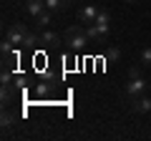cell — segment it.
I'll use <instances>...</instances> for the list:
<instances>
[{"label": "cell", "mask_w": 151, "mask_h": 141, "mask_svg": "<svg viewBox=\"0 0 151 141\" xmlns=\"http://www.w3.org/2000/svg\"><path fill=\"white\" fill-rule=\"evenodd\" d=\"M129 109L134 111V114H149L151 111V98L146 96V93L144 96H131L129 98Z\"/></svg>", "instance_id": "obj_3"}, {"label": "cell", "mask_w": 151, "mask_h": 141, "mask_svg": "<svg viewBox=\"0 0 151 141\" xmlns=\"http://www.w3.org/2000/svg\"><path fill=\"white\" fill-rule=\"evenodd\" d=\"M43 10H48L45 0H25V13H28L30 18H38Z\"/></svg>", "instance_id": "obj_7"}, {"label": "cell", "mask_w": 151, "mask_h": 141, "mask_svg": "<svg viewBox=\"0 0 151 141\" xmlns=\"http://www.w3.org/2000/svg\"><path fill=\"white\" fill-rule=\"evenodd\" d=\"M50 20H53V10H43L35 18V30H45L50 25Z\"/></svg>", "instance_id": "obj_8"}, {"label": "cell", "mask_w": 151, "mask_h": 141, "mask_svg": "<svg viewBox=\"0 0 151 141\" xmlns=\"http://www.w3.org/2000/svg\"><path fill=\"white\" fill-rule=\"evenodd\" d=\"M96 28L101 30L103 38L108 40V33H111V13L103 10V8H101V13H98V18H96Z\"/></svg>", "instance_id": "obj_6"}, {"label": "cell", "mask_w": 151, "mask_h": 141, "mask_svg": "<svg viewBox=\"0 0 151 141\" xmlns=\"http://www.w3.org/2000/svg\"><path fill=\"white\" fill-rule=\"evenodd\" d=\"M38 43H40V40H38V35L30 30V33L25 35V43H23V45H25V48H33V45H38Z\"/></svg>", "instance_id": "obj_13"}, {"label": "cell", "mask_w": 151, "mask_h": 141, "mask_svg": "<svg viewBox=\"0 0 151 141\" xmlns=\"http://www.w3.org/2000/svg\"><path fill=\"white\" fill-rule=\"evenodd\" d=\"M70 3H73V0H45L48 10H53V13H63V10H68Z\"/></svg>", "instance_id": "obj_9"}, {"label": "cell", "mask_w": 151, "mask_h": 141, "mask_svg": "<svg viewBox=\"0 0 151 141\" xmlns=\"http://www.w3.org/2000/svg\"><path fill=\"white\" fill-rule=\"evenodd\" d=\"M0 121H3V129H10V126L13 124H15V116H13V114H8V111H3V116H0Z\"/></svg>", "instance_id": "obj_12"}, {"label": "cell", "mask_w": 151, "mask_h": 141, "mask_svg": "<svg viewBox=\"0 0 151 141\" xmlns=\"http://www.w3.org/2000/svg\"><path fill=\"white\" fill-rule=\"evenodd\" d=\"M149 91V83L144 81V78H129V83H126V96H144V93Z\"/></svg>", "instance_id": "obj_4"}, {"label": "cell", "mask_w": 151, "mask_h": 141, "mask_svg": "<svg viewBox=\"0 0 151 141\" xmlns=\"http://www.w3.org/2000/svg\"><path fill=\"white\" fill-rule=\"evenodd\" d=\"M35 93H38V96H48V93H50V86H48L45 81H40V83L35 86Z\"/></svg>", "instance_id": "obj_14"}, {"label": "cell", "mask_w": 151, "mask_h": 141, "mask_svg": "<svg viewBox=\"0 0 151 141\" xmlns=\"http://www.w3.org/2000/svg\"><path fill=\"white\" fill-rule=\"evenodd\" d=\"M141 76V65H131L129 68V78H139Z\"/></svg>", "instance_id": "obj_16"}, {"label": "cell", "mask_w": 151, "mask_h": 141, "mask_svg": "<svg viewBox=\"0 0 151 141\" xmlns=\"http://www.w3.org/2000/svg\"><path fill=\"white\" fill-rule=\"evenodd\" d=\"M30 33V28L25 25V23H10V25L5 28V38L10 40L15 48H20L23 43H25V35Z\"/></svg>", "instance_id": "obj_2"}, {"label": "cell", "mask_w": 151, "mask_h": 141, "mask_svg": "<svg viewBox=\"0 0 151 141\" xmlns=\"http://www.w3.org/2000/svg\"><path fill=\"white\" fill-rule=\"evenodd\" d=\"M63 40H65V45L70 50H83L91 43V38H88V33H86V25H70L63 33Z\"/></svg>", "instance_id": "obj_1"}, {"label": "cell", "mask_w": 151, "mask_h": 141, "mask_svg": "<svg viewBox=\"0 0 151 141\" xmlns=\"http://www.w3.org/2000/svg\"><path fill=\"white\" fill-rule=\"evenodd\" d=\"M124 3L126 5H136V0H124Z\"/></svg>", "instance_id": "obj_17"}, {"label": "cell", "mask_w": 151, "mask_h": 141, "mask_svg": "<svg viewBox=\"0 0 151 141\" xmlns=\"http://www.w3.org/2000/svg\"><path fill=\"white\" fill-rule=\"evenodd\" d=\"M141 65H151V45L141 50Z\"/></svg>", "instance_id": "obj_15"}, {"label": "cell", "mask_w": 151, "mask_h": 141, "mask_svg": "<svg viewBox=\"0 0 151 141\" xmlns=\"http://www.w3.org/2000/svg\"><path fill=\"white\" fill-rule=\"evenodd\" d=\"M103 58H106L108 63H116V60L121 58V50L116 48V45H108V48H106V55H103Z\"/></svg>", "instance_id": "obj_11"}, {"label": "cell", "mask_w": 151, "mask_h": 141, "mask_svg": "<svg viewBox=\"0 0 151 141\" xmlns=\"http://www.w3.org/2000/svg\"><path fill=\"white\" fill-rule=\"evenodd\" d=\"M98 13H101V8H98V5H83L81 13H78V20H81V25H91V23H96Z\"/></svg>", "instance_id": "obj_5"}, {"label": "cell", "mask_w": 151, "mask_h": 141, "mask_svg": "<svg viewBox=\"0 0 151 141\" xmlns=\"http://www.w3.org/2000/svg\"><path fill=\"white\" fill-rule=\"evenodd\" d=\"M38 40H40V45H53V43H58V35L53 30H43L38 35Z\"/></svg>", "instance_id": "obj_10"}]
</instances>
